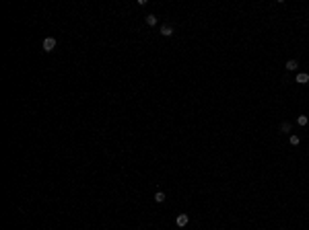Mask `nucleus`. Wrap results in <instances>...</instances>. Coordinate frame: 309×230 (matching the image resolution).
<instances>
[{
  "mask_svg": "<svg viewBox=\"0 0 309 230\" xmlns=\"http://www.w3.org/2000/svg\"><path fill=\"white\" fill-rule=\"evenodd\" d=\"M155 201H157V203H163V201H165V193H163V191H157V193H155Z\"/></svg>",
  "mask_w": 309,
  "mask_h": 230,
  "instance_id": "6e6552de",
  "label": "nucleus"
},
{
  "mask_svg": "<svg viewBox=\"0 0 309 230\" xmlns=\"http://www.w3.org/2000/svg\"><path fill=\"white\" fill-rule=\"evenodd\" d=\"M161 35L163 37H171L173 35V27L171 25H161Z\"/></svg>",
  "mask_w": 309,
  "mask_h": 230,
  "instance_id": "7ed1b4c3",
  "label": "nucleus"
},
{
  "mask_svg": "<svg viewBox=\"0 0 309 230\" xmlns=\"http://www.w3.org/2000/svg\"><path fill=\"white\" fill-rule=\"evenodd\" d=\"M297 123H299V125H307V123H309L307 115H299V117H297Z\"/></svg>",
  "mask_w": 309,
  "mask_h": 230,
  "instance_id": "9d476101",
  "label": "nucleus"
},
{
  "mask_svg": "<svg viewBox=\"0 0 309 230\" xmlns=\"http://www.w3.org/2000/svg\"><path fill=\"white\" fill-rule=\"evenodd\" d=\"M188 222H190V218H188V214H179V216L175 218V224H177V226H182V228H183V226L188 224Z\"/></svg>",
  "mask_w": 309,
  "mask_h": 230,
  "instance_id": "f03ea898",
  "label": "nucleus"
},
{
  "mask_svg": "<svg viewBox=\"0 0 309 230\" xmlns=\"http://www.w3.org/2000/svg\"><path fill=\"white\" fill-rule=\"evenodd\" d=\"M144 21H147V25H148V27H155V25H157V15H148Z\"/></svg>",
  "mask_w": 309,
  "mask_h": 230,
  "instance_id": "423d86ee",
  "label": "nucleus"
},
{
  "mask_svg": "<svg viewBox=\"0 0 309 230\" xmlns=\"http://www.w3.org/2000/svg\"><path fill=\"white\" fill-rule=\"evenodd\" d=\"M285 68L289 70V72H293V70H297V68H299V62H297V60H289V62L285 64Z\"/></svg>",
  "mask_w": 309,
  "mask_h": 230,
  "instance_id": "39448f33",
  "label": "nucleus"
},
{
  "mask_svg": "<svg viewBox=\"0 0 309 230\" xmlns=\"http://www.w3.org/2000/svg\"><path fill=\"white\" fill-rule=\"evenodd\" d=\"M56 43H58V41H56L54 37H45L44 43H41V47H44V51H48V54H49V51H54V49H56Z\"/></svg>",
  "mask_w": 309,
  "mask_h": 230,
  "instance_id": "f257e3e1",
  "label": "nucleus"
},
{
  "mask_svg": "<svg viewBox=\"0 0 309 230\" xmlns=\"http://www.w3.org/2000/svg\"><path fill=\"white\" fill-rule=\"evenodd\" d=\"M289 142H291V146H299V144H301V138H299V136H295V134H291Z\"/></svg>",
  "mask_w": 309,
  "mask_h": 230,
  "instance_id": "0eeeda50",
  "label": "nucleus"
},
{
  "mask_svg": "<svg viewBox=\"0 0 309 230\" xmlns=\"http://www.w3.org/2000/svg\"><path fill=\"white\" fill-rule=\"evenodd\" d=\"M295 80H297L299 84H307V82H309V74H307V72H299Z\"/></svg>",
  "mask_w": 309,
  "mask_h": 230,
  "instance_id": "20e7f679",
  "label": "nucleus"
},
{
  "mask_svg": "<svg viewBox=\"0 0 309 230\" xmlns=\"http://www.w3.org/2000/svg\"><path fill=\"white\" fill-rule=\"evenodd\" d=\"M280 132L289 134V132H291V123H289V121H282V123H280Z\"/></svg>",
  "mask_w": 309,
  "mask_h": 230,
  "instance_id": "1a4fd4ad",
  "label": "nucleus"
}]
</instances>
